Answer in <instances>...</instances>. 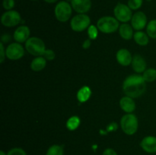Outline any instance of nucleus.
I'll use <instances>...</instances> for the list:
<instances>
[{"mask_svg": "<svg viewBox=\"0 0 156 155\" xmlns=\"http://www.w3.org/2000/svg\"><path fill=\"white\" fill-rule=\"evenodd\" d=\"M123 90L126 96L132 98L141 97L146 91V84L143 75L131 74L126 77L123 83Z\"/></svg>", "mask_w": 156, "mask_h": 155, "instance_id": "1", "label": "nucleus"}, {"mask_svg": "<svg viewBox=\"0 0 156 155\" xmlns=\"http://www.w3.org/2000/svg\"><path fill=\"white\" fill-rule=\"evenodd\" d=\"M138 119L136 115L133 113L125 114L120 119V127L126 135H134L138 130Z\"/></svg>", "mask_w": 156, "mask_h": 155, "instance_id": "2", "label": "nucleus"}, {"mask_svg": "<svg viewBox=\"0 0 156 155\" xmlns=\"http://www.w3.org/2000/svg\"><path fill=\"white\" fill-rule=\"evenodd\" d=\"M97 27L102 33H112L118 30L120 24L115 17L105 16L98 21Z\"/></svg>", "mask_w": 156, "mask_h": 155, "instance_id": "3", "label": "nucleus"}, {"mask_svg": "<svg viewBox=\"0 0 156 155\" xmlns=\"http://www.w3.org/2000/svg\"><path fill=\"white\" fill-rule=\"evenodd\" d=\"M25 49L30 55L34 56H43L46 50V46L41 38L32 36L25 43Z\"/></svg>", "mask_w": 156, "mask_h": 155, "instance_id": "4", "label": "nucleus"}, {"mask_svg": "<svg viewBox=\"0 0 156 155\" xmlns=\"http://www.w3.org/2000/svg\"><path fill=\"white\" fill-rule=\"evenodd\" d=\"M55 17L60 22H66L70 19L73 14V7L70 2L60 1L56 5L54 9Z\"/></svg>", "mask_w": 156, "mask_h": 155, "instance_id": "5", "label": "nucleus"}, {"mask_svg": "<svg viewBox=\"0 0 156 155\" xmlns=\"http://www.w3.org/2000/svg\"><path fill=\"white\" fill-rule=\"evenodd\" d=\"M91 24V19L86 14H78L71 20L70 27L73 31L82 32L88 28Z\"/></svg>", "mask_w": 156, "mask_h": 155, "instance_id": "6", "label": "nucleus"}, {"mask_svg": "<svg viewBox=\"0 0 156 155\" xmlns=\"http://www.w3.org/2000/svg\"><path fill=\"white\" fill-rule=\"evenodd\" d=\"M114 15L118 21L126 23L131 21L133 14L127 5L118 2L114 9Z\"/></svg>", "mask_w": 156, "mask_h": 155, "instance_id": "7", "label": "nucleus"}, {"mask_svg": "<svg viewBox=\"0 0 156 155\" xmlns=\"http://www.w3.org/2000/svg\"><path fill=\"white\" fill-rule=\"evenodd\" d=\"M21 21V15L15 10L6 11L1 17V22L5 27H12L17 26Z\"/></svg>", "mask_w": 156, "mask_h": 155, "instance_id": "8", "label": "nucleus"}, {"mask_svg": "<svg viewBox=\"0 0 156 155\" xmlns=\"http://www.w3.org/2000/svg\"><path fill=\"white\" fill-rule=\"evenodd\" d=\"M5 53L10 60H18L24 56V49L19 43H12L5 49Z\"/></svg>", "mask_w": 156, "mask_h": 155, "instance_id": "9", "label": "nucleus"}, {"mask_svg": "<svg viewBox=\"0 0 156 155\" xmlns=\"http://www.w3.org/2000/svg\"><path fill=\"white\" fill-rule=\"evenodd\" d=\"M147 16L144 12L138 11L133 15L132 19H131V25L134 30L137 31L142 30L147 26Z\"/></svg>", "mask_w": 156, "mask_h": 155, "instance_id": "10", "label": "nucleus"}, {"mask_svg": "<svg viewBox=\"0 0 156 155\" xmlns=\"http://www.w3.org/2000/svg\"><path fill=\"white\" fill-rule=\"evenodd\" d=\"M70 4L78 14H86L91 8V0H70Z\"/></svg>", "mask_w": 156, "mask_h": 155, "instance_id": "11", "label": "nucleus"}, {"mask_svg": "<svg viewBox=\"0 0 156 155\" xmlns=\"http://www.w3.org/2000/svg\"><path fill=\"white\" fill-rule=\"evenodd\" d=\"M30 30L27 26L22 25L18 27L16 30H15L13 34L14 40L17 43H26V41L30 38Z\"/></svg>", "mask_w": 156, "mask_h": 155, "instance_id": "12", "label": "nucleus"}, {"mask_svg": "<svg viewBox=\"0 0 156 155\" xmlns=\"http://www.w3.org/2000/svg\"><path fill=\"white\" fill-rule=\"evenodd\" d=\"M140 147L148 153H156V137L149 135L143 138L140 142Z\"/></svg>", "mask_w": 156, "mask_h": 155, "instance_id": "13", "label": "nucleus"}, {"mask_svg": "<svg viewBox=\"0 0 156 155\" xmlns=\"http://www.w3.org/2000/svg\"><path fill=\"white\" fill-rule=\"evenodd\" d=\"M117 62L123 66H128L132 63L133 56L130 52L126 49H120L116 54Z\"/></svg>", "mask_w": 156, "mask_h": 155, "instance_id": "14", "label": "nucleus"}, {"mask_svg": "<svg viewBox=\"0 0 156 155\" xmlns=\"http://www.w3.org/2000/svg\"><path fill=\"white\" fill-rule=\"evenodd\" d=\"M131 65L133 69L136 73H143L146 70V66H147L145 59L140 55H135L133 57Z\"/></svg>", "mask_w": 156, "mask_h": 155, "instance_id": "15", "label": "nucleus"}, {"mask_svg": "<svg viewBox=\"0 0 156 155\" xmlns=\"http://www.w3.org/2000/svg\"><path fill=\"white\" fill-rule=\"evenodd\" d=\"M120 106L126 113H132L136 109V103L133 98L128 96H125L120 99Z\"/></svg>", "mask_w": 156, "mask_h": 155, "instance_id": "16", "label": "nucleus"}, {"mask_svg": "<svg viewBox=\"0 0 156 155\" xmlns=\"http://www.w3.org/2000/svg\"><path fill=\"white\" fill-rule=\"evenodd\" d=\"M119 33L123 39L128 40L133 37V28L132 25H129L126 23H123L121 25H120Z\"/></svg>", "mask_w": 156, "mask_h": 155, "instance_id": "17", "label": "nucleus"}, {"mask_svg": "<svg viewBox=\"0 0 156 155\" xmlns=\"http://www.w3.org/2000/svg\"><path fill=\"white\" fill-rule=\"evenodd\" d=\"M47 65V59L43 56H37L30 62V68L34 71H41Z\"/></svg>", "mask_w": 156, "mask_h": 155, "instance_id": "18", "label": "nucleus"}, {"mask_svg": "<svg viewBox=\"0 0 156 155\" xmlns=\"http://www.w3.org/2000/svg\"><path fill=\"white\" fill-rule=\"evenodd\" d=\"M91 94H92V92H91V90L89 87L83 86L78 91L77 94H76L77 100L80 103H85V102L89 100Z\"/></svg>", "mask_w": 156, "mask_h": 155, "instance_id": "19", "label": "nucleus"}, {"mask_svg": "<svg viewBox=\"0 0 156 155\" xmlns=\"http://www.w3.org/2000/svg\"><path fill=\"white\" fill-rule=\"evenodd\" d=\"M149 36H148L147 33L145 32L141 31V30H138L133 35V38L135 42L138 45L140 46H146L149 42Z\"/></svg>", "mask_w": 156, "mask_h": 155, "instance_id": "20", "label": "nucleus"}, {"mask_svg": "<svg viewBox=\"0 0 156 155\" xmlns=\"http://www.w3.org/2000/svg\"><path fill=\"white\" fill-rule=\"evenodd\" d=\"M80 118L77 115L71 116L66 122V128L69 131H75L80 126Z\"/></svg>", "mask_w": 156, "mask_h": 155, "instance_id": "21", "label": "nucleus"}, {"mask_svg": "<svg viewBox=\"0 0 156 155\" xmlns=\"http://www.w3.org/2000/svg\"><path fill=\"white\" fill-rule=\"evenodd\" d=\"M64 148L63 146L59 144H53L50 146L47 150L46 155H63Z\"/></svg>", "mask_w": 156, "mask_h": 155, "instance_id": "22", "label": "nucleus"}, {"mask_svg": "<svg viewBox=\"0 0 156 155\" xmlns=\"http://www.w3.org/2000/svg\"><path fill=\"white\" fill-rule=\"evenodd\" d=\"M143 78L146 82H152L156 80V69L151 68H148L143 72Z\"/></svg>", "mask_w": 156, "mask_h": 155, "instance_id": "23", "label": "nucleus"}, {"mask_svg": "<svg viewBox=\"0 0 156 155\" xmlns=\"http://www.w3.org/2000/svg\"><path fill=\"white\" fill-rule=\"evenodd\" d=\"M146 33L149 37L156 39V19H153L148 23L146 26Z\"/></svg>", "mask_w": 156, "mask_h": 155, "instance_id": "24", "label": "nucleus"}, {"mask_svg": "<svg viewBox=\"0 0 156 155\" xmlns=\"http://www.w3.org/2000/svg\"><path fill=\"white\" fill-rule=\"evenodd\" d=\"M143 0H128L127 5L130 8L131 10H138L142 7Z\"/></svg>", "mask_w": 156, "mask_h": 155, "instance_id": "25", "label": "nucleus"}, {"mask_svg": "<svg viewBox=\"0 0 156 155\" xmlns=\"http://www.w3.org/2000/svg\"><path fill=\"white\" fill-rule=\"evenodd\" d=\"M98 28L95 25H90L88 28V35L89 39L95 40L98 36Z\"/></svg>", "mask_w": 156, "mask_h": 155, "instance_id": "26", "label": "nucleus"}, {"mask_svg": "<svg viewBox=\"0 0 156 155\" xmlns=\"http://www.w3.org/2000/svg\"><path fill=\"white\" fill-rule=\"evenodd\" d=\"M7 155H27L25 150L21 147H13L8 151Z\"/></svg>", "mask_w": 156, "mask_h": 155, "instance_id": "27", "label": "nucleus"}, {"mask_svg": "<svg viewBox=\"0 0 156 155\" xmlns=\"http://www.w3.org/2000/svg\"><path fill=\"white\" fill-rule=\"evenodd\" d=\"M15 0H3L2 6L6 11H10L15 7Z\"/></svg>", "mask_w": 156, "mask_h": 155, "instance_id": "28", "label": "nucleus"}, {"mask_svg": "<svg viewBox=\"0 0 156 155\" xmlns=\"http://www.w3.org/2000/svg\"><path fill=\"white\" fill-rule=\"evenodd\" d=\"M43 57L45 58L47 60L52 61L55 59V57H56V53H55V52L52 50H46L44 55H43Z\"/></svg>", "mask_w": 156, "mask_h": 155, "instance_id": "29", "label": "nucleus"}, {"mask_svg": "<svg viewBox=\"0 0 156 155\" xmlns=\"http://www.w3.org/2000/svg\"><path fill=\"white\" fill-rule=\"evenodd\" d=\"M6 57L5 50L4 44L2 42L0 43V62L2 63L5 61V58Z\"/></svg>", "mask_w": 156, "mask_h": 155, "instance_id": "30", "label": "nucleus"}, {"mask_svg": "<svg viewBox=\"0 0 156 155\" xmlns=\"http://www.w3.org/2000/svg\"><path fill=\"white\" fill-rule=\"evenodd\" d=\"M102 155H118V154H117L116 150H114V149L108 147V148H106L105 150H104V152L102 153Z\"/></svg>", "mask_w": 156, "mask_h": 155, "instance_id": "31", "label": "nucleus"}, {"mask_svg": "<svg viewBox=\"0 0 156 155\" xmlns=\"http://www.w3.org/2000/svg\"><path fill=\"white\" fill-rule=\"evenodd\" d=\"M91 45V39H87L82 43V48L84 50H87V49L89 48Z\"/></svg>", "mask_w": 156, "mask_h": 155, "instance_id": "32", "label": "nucleus"}, {"mask_svg": "<svg viewBox=\"0 0 156 155\" xmlns=\"http://www.w3.org/2000/svg\"><path fill=\"white\" fill-rule=\"evenodd\" d=\"M47 3H50V4H53V3H56L58 0H44Z\"/></svg>", "mask_w": 156, "mask_h": 155, "instance_id": "33", "label": "nucleus"}, {"mask_svg": "<svg viewBox=\"0 0 156 155\" xmlns=\"http://www.w3.org/2000/svg\"><path fill=\"white\" fill-rule=\"evenodd\" d=\"M0 155H7V153H6L4 150H1V151H0Z\"/></svg>", "mask_w": 156, "mask_h": 155, "instance_id": "34", "label": "nucleus"}, {"mask_svg": "<svg viewBox=\"0 0 156 155\" xmlns=\"http://www.w3.org/2000/svg\"><path fill=\"white\" fill-rule=\"evenodd\" d=\"M146 2H151V1H152V0H146Z\"/></svg>", "mask_w": 156, "mask_h": 155, "instance_id": "35", "label": "nucleus"}, {"mask_svg": "<svg viewBox=\"0 0 156 155\" xmlns=\"http://www.w3.org/2000/svg\"><path fill=\"white\" fill-rule=\"evenodd\" d=\"M31 1H37V0H31Z\"/></svg>", "mask_w": 156, "mask_h": 155, "instance_id": "36", "label": "nucleus"}]
</instances>
